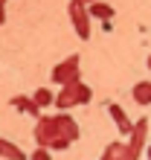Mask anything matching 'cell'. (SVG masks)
I'll return each mask as SVG.
<instances>
[{
    "label": "cell",
    "mask_w": 151,
    "mask_h": 160,
    "mask_svg": "<svg viewBox=\"0 0 151 160\" xmlns=\"http://www.w3.org/2000/svg\"><path fill=\"white\" fill-rule=\"evenodd\" d=\"M32 134H35V143L38 146H46V148H52V152H64V148L73 146V140H67V137L61 134L58 114H55V117H38Z\"/></svg>",
    "instance_id": "cell-1"
},
{
    "label": "cell",
    "mask_w": 151,
    "mask_h": 160,
    "mask_svg": "<svg viewBox=\"0 0 151 160\" xmlns=\"http://www.w3.org/2000/svg\"><path fill=\"white\" fill-rule=\"evenodd\" d=\"M90 99H93L90 84H84L81 79H76V82H70V84L61 88V93L55 96V108L67 111V108H76V105H84V102H90Z\"/></svg>",
    "instance_id": "cell-2"
},
{
    "label": "cell",
    "mask_w": 151,
    "mask_h": 160,
    "mask_svg": "<svg viewBox=\"0 0 151 160\" xmlns=\"http://www.w3.org/2000/svg\"><path fill=\"white\" fill-rule=\"evenodd\" d=\"M79 55H67V58H64V61H58V64H55V67H52V82L55 84H61V88H64V84H70V82H76V79H79Z\"/></svg>",
    "instance_id": "cell-3"
},
{
    "label": "cell",
    "mask_w": 151,
    "mask_h": 160,
    "mask_svg": "<svg viewBox=\"0 0 151 160\" xmlns=\"http://www.w3.org/2000/svg\"><path fill=\"white\" fill-rule=\"evenodd\" d=\"M70 21L79 32V38H90V6L81 0H70Z\"/></svg>",
    "instance_id": "cell-4"
},
{
    "label": "cell",
    "mask_w": 151,
    "mask_h": 160,
    "mask_svg": "<svg viewBox=\"0 0 151 160\" xmlns=\"http://www.w3.org/2000/svg\"><path fill=\"white\" fill-rule=\"evenodd\" d=\"M145 140H148V117H139L134 122V131L128 134V146H131V154H134L139 160V154H143L145 148Z\"/></svg>",
    "instance_id": "cell-5"
},
{
    "label": "cell",
    "mask_w": 151,
    "mask_h": 160,
    "mask_svg": "<svg viewBox=\"0 0 151 160\" xmlns=\"http://www.w3.org/2000/svg\"><path fill=\"white\" fill-rule=\"evenodd\" d=\"M105 108H108V117L113 119V125L119 128V134H122V137H128L131 131H134V122H131V117L125 114V108L116 105V102H108Z\"/></svg>",
    "instance_id": "cell-6"
},
{
    "label": "cell",
    "mask_w": 151,
    "mask_h": 160,
    "mask_svg": "<svg viewBox=\"0 0 151 160\" xmlns=\"http://www.w3.org/2000/svg\"><path fill=\"white\" fill-rule=\"evenodd\" d=\"M9 105L12 108H17V111H23V114H29V117H44V108L35 102V96H12L9 99Z\"/></svg>",
    "instance_id": "cell-7"
},
{
    "label": "cell",
    "mask_w": 151,
    "mask_h": 160,
    "mask_svg": "<svg viewBox=\"0 0 151 160\" xmlns=\"http://www.w3.org/2000/svg\"><path fill=\"white\" fill-rule=\"evenodd\" d=\"M99 160H137V157L131 154L128 143H110V146H105V154Z\"/></svg>",
    "instance_id": "cell-8"
},
{
    "label": "cell",
    "mask_w": 151,
    "mask_h": 160,
    "mask_svg": "<svg viewBox=\"0 0 151 160\" xmlns=\"http://www.w3.org/2000/svg\"><path fill=\"white\" fill-rule=\"evenodd\" d=\"M0 157H6V160H29V154H26L21 146L9 143V140H3V137H0Z\"/></svg>",
    "instance_id": "cell-9"
},
{
    "label": "cell",
    "mask_w": 151,
    "mask_h": 160,
    "mask_svg": "<svg viewBox=\"0 0 151 160\" xmlns=\"http://www.w3.org/2000/svg\"><path fill=\"white\" fill-rule=\"evenodd\" d=\"M131 96H134L137 105H151V82H137Z\"/></svg>",
    "instance_id": "cell-10"
},
{
    "label": "cell",
    "mask_w": 151,
    "mask_h": 160,
    "mask_svg": "<svg viewBox=\"0 0 151 160\" xmlns=\"http://www.w3.org/2000/svg\"><path fill=\"white\" fill-rule=\"evenodd\" d=\"M113 15H116V12H113V6H108V3H90V18H99V21H110Z\"/></svg>",
    "instance_id": "cell-11"
},
{
    "label": "cell",
    "mask_w": 151,
    "mask_h": 160,
    "mask_svg": "<svg viewBox=\"0 0 151 160\" xmlns=\"http://www.w3.org/2000/svg\"><path fill=\"white\" fill-rule=\"evenodd\" d=\"M32 96H35V102H38L41 108H50V105H55V96H52V90H50V88H38V90L32 93Z\"/></svg>",
    "instance_id": "cell-12"
},
{
    "label": "cell",
    "mask_w": 151,
    "mask_h": 160,
    "mask_svg": "<svg viewBox=\"0 0 151 160\" xmlns=\"http://www.w3.org/2000/svg\"><path fill=\"white\" fill-rule=\"evenodd\" d=\"M50 152H52V148H46V146H38L35 152L29 154V160H52V154H50Z\"/></svg>",
    "instance_id": "cell-13"
},
{
    "label": "cell",
    "mask_w": 151,
    "mask_h": 160,
    "mask_svg": "<svg viewBox=\"0 0 151 160\" xmlns=\"http://www.w3.org/2000/svg\"><path fill=\"white\" fill-rule=\"evenodd\" d=\"M3 3H6V0H0V26L6 23V9H3Z\"/></svg>",
    "instance_id": "cell-14"
},
{
    "label": "cell",
    "mask_w": 151,
    "mask_h": 160,
    "mask_svg": "<svg viewBox=\"0 0 151 160\" xmlns=\"http://www.w3.org/2000/svg\"><path fill=\"white\" fill-rule=\"evenodd\" d=\"M81 3H87V6H90V3H96V0H81Z\"/></svg>",
    "instance_id": "cell-15"
},
{
    "label": "cell",
    "mask_w": 151,
    "mask_h": 160,
    "mask_svg": "<svg viewBox=\"0 0 151 160\" xmlns=\"http://www.w3.org/2000/svg\"><path fill=\"white\" fill-rule=\"evenodd\" d=\"M148 70H151V55H148Z\"/></svg>",
    "instance_id": "cell-16"
},
{
    "label": "cell",
    "mask_w": 151,
    "mask_h": 160,
    "mask_svg": "<svg viewBox=\"0 0 151 160\" xmlns=\"http://www.w3.org/2000/svg\"><path fill=\"white\" fill-rule=\"evenodd\" d=\"M148 160H151V146H148Z\"/></svg>",
    "instance_id": "cell-17"
}]
</instances>
